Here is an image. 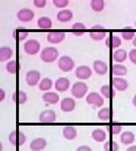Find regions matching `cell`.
Masks as SVG:
<instances>
[{
    "label": "cell",
    "instance_id": "obj_43",
    "mask_svg": "<svg viewBox=\"0 0 136 151\" xmlns=\"http://www.w3.org/2000/svg\"><path fill=\"white\" fill-rule=\"evenodd\" d=\"M6 98V93L3 89L0 88V102H2Z\"/></svg>",
    "mask_w": 136,
    "mask_h": 151
},
{
    "label": "cell",
    "instance_id": "obj_44",
    "mask_svg": "<svg viewBox=\"0 0 136 151\" xmlns=\"http://www.w3.org/2000/svg\"><path fill=\"white\" fill-rule=\"evenodd\" d=\"M126 151H136V145H133L129 146V147L127 148Z\"/></svg>",
    "mask_w": 136,
    "mask_h": 151
},
{
    "label": "cell",
    "instance_id": "obj_17",
    "mask_svg": "<svg viewBox=\"0 0 136 151\" xmlns=\"http://www.w3.org/2000/svg\"><path fill=\"white\" fill-rule=\"evenodd\" d=\"M121 44H122V42H121L120 38L116 35H114V34L108 35V37L106 38V41H105L106 46H108L111 49L118 48V47L121 45Z\"/></svg>",
    "mask_w": 136,
    "mask_h": 151
},
{
    "label": "cell",
    "instance_id": "obj_36",
    "mask_svg": "<svg viewBox=\"0 0 136 151\" xmlns=\"http://www.w3.org/2000/svg\"><path fill=\"white\" fill-rule=\"evenodd\" d=\"M106 32L105 31H92L90 32V38L94 41H101L105 38Z\"/></svg>",
    "mask_w": 136,
    "mask_h": 151
},
{
    "label": "cell",
    "instance_id": "obj_22",
    "mask_svg": "<svg viewBox=\"0 0 136 151\" xmlns=\"http://www.w3.org/2000/svg\"><path fill=\"white\" fill-rule=\"evenodd\" d=\"M13 55V50L10 46L0 47V63H5L10 60Z\"/></svg>",
    "mask_w": 136,
    "mask_h": 151
},
{
    "label": "cell",
    "instance_id": "obj_20",
    "mask_svg": "<svg viewBox=\"0 0 136 151\" xmlns=\"http://www.w3.org/2000/svg\"><path fill=\"white\" fill-rule=\"evenodd\" d=\"M77 135H78V131L76 129V127L73 126H65L63 129V136L66 140L72 141L77 138Z\"/></svg>",
    "mask_w": 136,
    "mask_h": 151
},
{
    "label": "cell",
    "instance_id": "obj_47",
    "mask_svg": "<svg viewBox=\"0 0 136 151\" xmlns=\"http://www.w3.org/2000/svg\"><path fill=\"white\" fill-rule=\"evenodd\" d=\"M132 104H133V106L136 108V94L133 96V98H132Z\"/></svg>",
    "mask_w": 136,
    "mask_h": 151
},
{
    "label": "cell",
    "instance_id": "obj_8",
    "mask_svg": "<svg viewBox=\"0 0 136 151\" xmlns=\"http://www.w3.org/2000/svg\"><path fill=\"white\" fill-rule=\"evenodd\" d=\"M17 19L21 22H30L32 19L34 18V12L32 9H27V8H24V9H21L20 11H18L17 14Z\"/></svg>",
    "mask_w": 136,
    "mask_h": 151
},
{
    "label": "cell",
    "instance_id": "obj_18",
    "mask_svg": "<svg viewBox=\"0 0 136 151\" xmlns=\"http://www.w3.org/2000/svg\"><path fill=\"white\" fill-rule=\"evenodd\" d=\"M73 12L68 9H63L57 13V19L60 23H67L73 18Z\"/></svg>",
    "mask_w": 136,
    "mask_h": 151
},
{
    "label": "cell",
    "instance_id": "obj_42",
    "mask_svg": "<svg viewBox=\"0 0 136 151\" xmlns=\"http://www.w3.org/2000/svg\"><path fill=\"white\" fill-rule=\"evenodd\" d=\"M76 151H93V149L88 145H81L77 148Z\"/></svg>",
    "mask_w": 136,
    "mask_h": 151
},
{
    "label": "cell",
    "instance_id": "obj_19",
    "mask_svg": "<svg viewBox=\"0 0 136 151\" xmlns=\"http://www.w3.org/2000/svg\"><path fill=\"white\" fill-rule=\"evenodd\" d=\"M119 140L124 145H130L135 141V135L132 131H124L121 133Z\"/></svg>",
    "mask_w": 136,
    "mask_h": 151
},
{
    "label": "cell",
    "instance_id": "obj_31",
    "mask_svg": "<svg viewBox=\"0 0 136 151\" xmlns=\"http://www.w3.org/2000/svg\"><path fill=\"white\" fill-rule=\"evenodd\" d=\"M6 70L10 74H17L20 70V63L18 60H10L6 64Z\"/></svg>",
    "mask_w": 136,
    "mask_h": 151
},
{
    "label": "cell",
    "instance_id": "obj_46",
    "mask_svg": "<svg viewBox=\"0 0 136 151\" xmlns=\"http://www.w3.org/2000/svg\"><path fill=\"white\" fill-rule=\"evenodd\" d=\"M73 34H74L75 36H81V35L84 34V31H74V32H73Z\"/></svg>",
    "mask_w": 136,
    "mask_h": 151
},
{
    "label": "cell",
    "instance_id": "obj_51",
    "mask_svg": "<svg viewBox=\"0 0 136 151\" xmlns=\"http://www.w3.org/2000/svg\"><path fill=\"white\" fill-rule=\"evenodd\" d=\"M135 27H136V21H135Z\"/></svg>",
    "mask_w": 136,
    "mask_h": 151
},
{
    "label": "cell",
    "instance_id": "obj_48",
    "mask_svg": "<svg viewBox=\"0 0 136 151\" xmlns=\"http://www.w3.org/2000/svg\"><path fill=\"white\" fill-rule=\"evenodd\" d=\"M132 45L135 46V48H136V35H135L134 39H133V41H132Z\"/></svg>",
    "mask_w": 136,
    "mask_h": 151
},
{
    "label": "cell",
    "instance_id": "obj_28",
    "mask_svg": "<svg viewBox=\"0 0 136 151\" xmlns=\"http://www.w3.org/2000/svg\"><path fill=\"white\" fill-rule=\"evenodd\" d=\"M12 35H13V38H14V39L18 40L19 42H22L27 38V36H29V32L25 30L24 27H19L18 28H16V29H14Z\"/></svg>",
    "mask_w": 136,
    "mask_h": 151
},
{
    "label": "cell",
    "instance_id": "obj_39",
    "mask_svg": "<svg viewBox=\"0 0 136 151\" xmlns=\"http://www.w3.org/2000/svg\"><path fill=\"white\" fill-rule=\"evenodd\" d=\"M85 25H84L83 23H81V22H78V23H75L74 25L72 26V28L74 30H81V31H83V29H85Z\"/></svg>",
    "mask_w": 136,
    "mask_h": 151
},
{
    "label": "cell",
    "instance_id": "obj_16",
    "mask_svg": "<svg viewBox=\"0 0 136 151\" xmlns=\"http://www.w3.org/2000/svg\"><path fill=\"white\" fill-rule=\"evenodd\" d=\"M93 68L98 76H104L108 72V70H109L106 63H104L101 60H96L94 61Z\"/></svg>",
    "mask_w": 136,
    "mask_h": 151
},
{
    "label": "cell",
    "instance_id": "obj_14",
    "mask_svg": "<svg viewBox=\"0 0 136 151\" xmlns=\"http://www.w3.org/2000/svg\"><path fill=\"white\" fill-rule=\"evenodd\" d=\"M112 86H114V88H115L117 91H120V92H124L129 88L128 81L123 78H118V77L112 78Z\"/></svg>",
    "mask_w": 136,
    "mask_h": 151
},
{
    "label": "cell",
    "instance_id": "obj_12",
    "mask_svg": "<svg viewBox=\"0 0 136 151\" xmlns=\"http://www.w3.org/2000/svg\"><path fill=\"white\" fill-rule=\"evenodd\" d=\"M76 108V101L74 98L71 97H65L60 101V110L63 112H71Z\"/></svg>",
    "mask_w": 136,
    "mask_h": 151
},
{
    "label": "cell",
    "instance_id": "obj_11",
    "mask_svg": "<svg viewBox=\"0 0 136 151\" xmlns=\"http://www.w3.org/2000/svg\"><path fill=\"white\" fill-rule=\"evenodd\" d=\"M46 38H47V41L50 44L57 45L65 39V33L63 31H52L48 33Z\"/></svg>",
    "mask_w": 136,
    "mask_h": 151
},
{
    "label": "cell",
    "instance_id": "obj_24",
    "mask_svg": "<svg viewBox=\"0 0 136 151\" xmlns=\"http://www.w3.org/2000/svg\"><path fill=\"white\" fill-rule=\"evenodd\" d=\"M112 72L114 76L118 78H122L123 76H126L128 73V69L125 65L121 64V63H115L112 65Z\"/></svg>",
    "mask_w": 136,
    "mask_h": 151
},
{
    "label": "cell",
    "instance_id": "obj_50",
    "mask_svg": "<svg viewBox=\"0 0 136 151\" xmlns=\"http://www.w3.org/2000/svg\"><path fill=\"white\" fill-rule=\"evenodd\" d=\"M125 29H131V27H126Z\"/></svg>",
    "mask_w": 136,
    "mask_h": 151
},
{
    "label": "cell",
    "instance_id": "obj_6",
    "mask_svg": "<svg viewBox=\"0 0 136 151\" xmlns=\"http://www.w3.org/2000/svg\"><path fill=\"white\" fill-rule=\"evenodd\" d=\"M86 102L89 105H94L95 107L100 108L104 104V98L101 96V94L96 92H91L86 97Z\"/></svg>",
    "mask_w": 136,
    "mask_h": 151
},
{
    "label": "cell",
    "instance_id": "obj_7",
    "mask_svg": "<svg viewBox=\"0 0 136 151\" xmlns=\"http://www.w3.org/2000/svg\"><path fill=\"white\" fill-rule=\"evenodd\" d=\"M41 74L37 70H30L26 74V82L30 87H34L37 84L40 83Z\"/></svg>",
    "mask_w": 136,
    "mask_h": 151
},
{
    "label": "cell",
    "instance_id": "obj_38",
    "mask_svg": "<svg viewBox=\"0 0 136 151\" xmlns=\"http://www.w3.org/2000/svg\"><path fill=\"white\" fill-rule=\"evenodd\" d=\"M53 4L55 7L63 9V8H65L66 6H68L69 1L68 0H53Z\"/></svg>",
    "mask_w": 136,
    "mask_h": 151
},
{
    "label": "cell",
    "instance_id": "obj_33",
    "mask_svg": "<svg viewBox=\"0 0 136 151\" xmlns=\"http://www.w3.org/2000/svg\"><path fill=\"white\" fill-rule=\"evenodd\" d=\"M90 5H91V8L94 12H100L104 9L105 2H104V0H92Z\"/></svg>",
    "mask_w": 136,
    "mask_h": 151
},
{
    "label": "cell",
    "instance_id": "obj_4",
    "mask_svg": "<svg viewBox=\"0 0 136 151\" xmlns=\"http://www.w3.org/2000/svg\"><path fill=\"white\" fill-rule=\"evenodd\" d=\"M58 66L63 72H70L75 68V61L69 56H62L58 61Z\"/></svg>",
    "mask_w": 136,
    "mask_h": 151
},
{
    "label": "cell",
    "instance_id": "obj_13",
    "mask_svg": "<svg viewBox=\"0 0 136 151\" xmlns=\"http://www.w3.org/2000/svg\"><path fill=\"white\" fill-rule=\"evenodd\" d=\"M46 145H47L46 140L43 138V137H39V138H35L30 142V148L32 151H42L45 148Z\"/></svg>",
    "mask_w": 136,
    "mask_h": 151
},
{
    "label": "cell",
    "instance_id": "obj_32",
    "mask_svg": "<svg viewBox=\"0 0 136 151\" xmlns=\"http://www.w3.org/2000/svg\"><path fill=\"white\" fill-rule=\"evenodd\" d=\"M52 86H53V81H52V79L49 78H43L39 83V89L41 91L45 92V93L46 91H49V90L52 88Z\"/></svg>",
    "mask_w": 136,
    "mask_h": 151
},
{
    "label": "cell",
    "instance_id": "obj_2",
    "mask_svg": "<svg viewBox=\"0 0 136 151\" xmlns=\"http://www.w3.org/2000/svg\"><path fill=\"white\" fill-rule=\"evenodd\" d=\"M88 93V86L83 81H77L73 84L71 88V93L75 98L81 99Z\"/></svg>",
    "mask_w": 136,
    "mask_h": 151
},
{
    "label": "cell",
    "instance_id": "obj_49",
    "mask_svg": "<svg viewBox=\"0 0 136 151\" xmlns=\"http://www.w3.org/2000/svg\"><path fill=\"white\" fill-rule=\"evenodd\" d=\"M3 150V144L1 143V141H0V151Z\"/></svg>",
    "mask_w": 136,
    "mask_h": 151
},
{
    "label": "cell",
    "instance_id": "obj_37",
    "mask_svg": "<svg viewBox=\"0 0 136 151\" xmlns=\"http://www.w3.org/2000/svg\"><path fill=\"white\" fill-rule=\"evenodd\" d=\"M135 37V33L131 30H128V31H123L122 32V38L126 41H130L133 40Z\"/></svg>",
    "mask_w": 136,
    "mask_h": 151
},
{
    "label": "cell",
    "instance_id": "obj_27",
    "mask_svg": "<svg viewBox=\"0 0 136 151\" xmlns=\"http://www.w3.org/2000/svg\"><path fill=\"white\" fill-rule=\"evenodd\" d=\"M37 26L42 29H49V28L52 27V20L47 16L40 17L37 21Z\"/></svg>",
    "mask_w": 136,
    "mask_h": 151
},
{
    "label": "cell",
    "instance_id": "obj_34",
    "mask_svg": "<svg viewBox=\"0 0 136 151\" xmlns=\"http://www.w3.org/2000/svg\"><path fill=\"white\" fill-rule=\"evenodd\" d=\"M103 148H104V151H118L119 145L114 141H106Z\"/></svg>",
    "mask_w": 136,
    "mask_h": 151
},
{
    "label": "cell",
    "instance_id": "obj_15",
    "mask_svg": "<svg viewBox=\"0 0 136 151\" xmlns=\"http://www.w3.org/2000/svg\"><path fill=\"white\" fill-rule=\"evenodd\" d=\"M69 87H70V80L67 78H64V77L59 78L55 81V89H56V91H58V92H60V93L66 92L69 89Z\"/></svg>",
    "mask_w": 136,
    "mask_h": 151
},
{
    "label": "cell",
    "instance_id": "obj_1",
    "mask_svg": "<svg viewBox=\"0 0 136 151\" xmlns=\"http://www.w3.org/2000/svg\"><path fill=\"white\" fill-rule=\"evenodd\" d=\"M40 58L45 63H54L59 58V51L54 46H47L42 50Z\"/></svg>",
    "mask_w": 136,
    "mask_h": 151
},
{
    "label": "cell",
    "instance_id": "obj_21",
    "mask_svg": "<svg viewBox=\"0 0 136 151\" xmlns=\"http://www.w3.org/2000/svg\"><path fill=\"white\" fill-rule=\"evenodd\" d=\"M43 100L49 105V104H52L55 105L60 101V96L55 92H46L43 94Z\"/></svg>",
    "mask_w": 136,
    "mask_h": 151
},
{
    "label": "cell",
    "instance_id": "obj_25",
    "mask_svg": "<svg viewBox=\"0 0 136 151\" xmlns=\"http://www.w3.org/2000/svg\"><path fill=\"white\" fill-rule=\"evenodd\" d=\"M27 93L23 91H20V90H18V91L12 93V100H13V102L18 104V105L25 104L27 102Z\"/></svg>",
    "mask_w": 136,
    "mask_h": 151
},
{
    "label": "cell",
    "instance_id": "obj_26",
    "mask_svg": "<svg viewBox=\"0 0 136 151\" xmlns=\"http://www.w3.org/2000/svg\"><path fill=\"white\" fill-rule=\"evenodd\" d=\"M106 131L102 129H96L92 131V138L97 143H103L106 140Z\"/></svg>",
    "mask_w": 136,
    "mask_h": 151
},
{
    "label": "cell",
    "instance_id": "obj_41",
    "mask_svg": "<svg viewBox=\"0 0 136 151\" xmlns=\"http://www.w3.org/2000/svg\"><path fill=\"white\" fill-rule=\"evenodd\" d=\"M33 5L36 8H39V9L45 8L46 5V0H34Z\"/></svg>",
    "mask_w": 136,
    "mask_h": 151
},
{
    "label": "cell",
    "instance_id": "obj_35",
    "mask_svg": "<svg viewBox=\"0 0 136 151\" xmlns=\"http://www.w3.org/2000/svg\"><path fill=\"white\" fill-rule=\"evenodd\" d=\"M106 129L111 135H118L122 130V126L119 124H112L107 126Z\"/></svg>",
    "mask_w": 136,
    "mask_h": 151
},
{
    "label": "cell",
    "instance_id": "obj_45",
    "mask_svg": "<svg viewBox=\"0 0 136 151\" xmlns=\"http://www.w3.org/2000/svg\"><path fill=\"white\" fill-rule=\"evenodd\" d=\"M93 29H104V27L103 26H101V25H96V26H94L93 27Z\"/></svg>",
    "mask_w": 136,
    "mask_h": 151
},
{
    "label": "cell",
    "instance_id": "obj_40",
    "mask_svg": "<svg viewBox=\"0 0 136 151\" xmlns=\"http://www.w3.org/2000/svg\"><path fill=\"white\" fill-rule=\"evenodd\" d=\"M129 59L133 64H136V48H133L130 51L129 53Z\"/></svg>",
    "mask_w": 136,
    "mask_h": 151
},
{
    "label": "cell",
    "instance_id": "obj_9",
    "mask_svg": "<svg viewBox=\"0 0 136 151\" xmlns=\"http://www.w3.org/2000/svg\"><path fill=\"white\" fill-rule=\"evenodd\" d=\"M76 77L81 80L88 79L92 76V70L87 65H79L78 67L76 68V72H75Z\"/></svg>",
    "mask_w": 136,
    "mask_h": 151
},
{
    "label": "cell",
    "instance_id": "obj_23",
    "mask_svg": "<svg viewBox=\"0 0 136 151\" xmlns=\"http://www.w3.org/2000/svg\"><path fill=\"white\" fill-rule=\"evenodd\" d=\"M112 58H114V60L115 61L116 63H122L127 60L128 58V53L125 49H116L114 52V55H112Z\"/></svg>",
    "mask_w": 136,
    "mask_h": 151
},
{
    "label": "cell",
    "instance_id": "obj_10",
    "mask_svg": "<svg viewBox=\"0 0 136 151\" xmlns=\"http://www.w3.org/2000/svg\"><path fill=\"white\" fill-rule=\"evenodd\" d=\"M39 120L41 123H54L56 121V112L52 110L43 111L39 115Z\"/></svg>",
    "mask_w": 136,
    "mask_h": 151
},
{
    "label": "cell",
    "instance_id": "obj_30",
    "mask_svg": "<svg viewBox=\"0 0 136 151\" xmlns=\"http://www.w3.org/2000/svg\"><path fill=\"white\" fill-rule=\"evenodd\" d=\"M98 119L101 121H109L112 118V111L109 107H105L100 109L97 112Z\"/></svg>",
    "mask_w": 136,
    "mask_h": 151
},
{
    "label": "cell",
    "instance_id": "obj_5",
    "mask_svg": "<svg viewBox=\"0 0 136 151\" xmlns=\"http://www.w3.org/2000/svg\"><path fill=\"white\" fill-rule=\"evenodd\" d=\"M41 49L40 42L35 39H30L24 44V50L27 55L33 56L39 53Z\"/></svg>",
    "mask_w": 136,
    "mask_h": 151
},
{
    "label": "cell",
    "instance_id": "obj_29",
    "mask_svg": "<svg viewBox=\"0 0 136 151\" xmlns=\"http://www.w3.org/2000/svg\"><path fill=\"white\" fill-rule=\"evenodd\" d=\"M100 93L102 96L107 99H111L112 97H114V96H115L114 90L112 89V86L109 84H105V85H103V86H101Z\"/></svg>",
    "mask_w": 136,
    "mask_h": 151
},
{
    "label": "cell",
    "instance_id": "obj_3",
    "mask_svg": "<svg viewBox=\"0 0 136 151\" xmlns=\"http://www.w3.org/2000/svg\"><path fill=\"white\" fill-rule=\"evenodd\" d=\"M9 141L10 143L14 146H21L23 145L27 141V137L24 132H22L18 129L12 131L9 135Z\"/></svg>",
    "mask_w": 136,
    "mask_h": 151
}]
</instances>
